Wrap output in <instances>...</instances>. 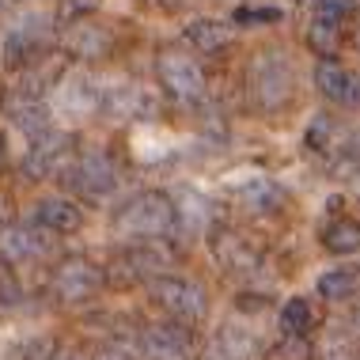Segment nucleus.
I'll list each match as a JSON object with an SVG mask.
<instances>
[{
  "label": "nucleus",
  "instance_id": "393cba45",
  "mask_svg": "<svg viewBox=\"0 0 360 360\" xmlns=\"http://www.w3.org/2000/svg\"><path fill=\"white\" fill-rule=\"evenodd\" d=\"M239 23H277L281 19V8H243L236 12Z\"/></svg>",
  "mask_w": 360,
  "mask_h": 360
},
{
  "label": "nucleus",
  "instance_id": "a878e982",
  "mask_svg": "<svg viewBox=\"0 0 360 360\" xmlns=\"http://www.w3.org/2000/svg\"><path fill=\"white\" fill-rule=\"evenodd\" d=\"M99 8H103V0H61V12L72 19H84V15L99 12Z\"/></svg>",
  "mask_w": 360,
  "mask_h": 360
},
{
  "label": "nucleus",
  "instance_id": "c85d7f7f",
  "mask_svg": "<svg viewBox=\"0 0 360 360\" xmlns=\"http://www.w3.org/2000/svg\"><path fill=\"white\" fill-rule=\"evenodd\" d=\"M345 103L360 106V76H349V87H345Z\"/></svg>",
  "mask_w": 360,
  "mask_h": 360
},
{
  "label": "nucleus",
  "instance_id": "2f4dec72",
  "mask_svg": "<svg viewBox=\"0 0 360 360\" xmlns=\"http://www.w3.org/2000/svg\"><path fill=\"white\" fill-rule=\"evenodd\" d=\"M239 307L243 311H258V307H266V296H239Z\"/></svg>",
  "mask_w": 360,
  "mask_h": 360
},
{
  "label": "nucleus",
  "instance_id": "7ed1b4c3",
  "mask_svg": "<svg viewBox=\"0 0 360 360\" xmlns=\"http://www.w3.org/2000/svg\"><path fill=\"white\" fill-rule=\"evenodd\" d=\"M50 288H53L57 304H69V307L72 304H87V300L103 288V269L95 266L91 258L72 255V258H65L61 266L53 269Z\"/></svg>",
  "mask_w": 360,
  "mask_h": 360
},
{
  "label": "nucleus",
  "instance_id": "1a4fd4ad",
  "mask_svg": "<svg viewBox=\"0 0 360 360\" xmlns=\"http://www.w3.org/2000/svg\"><path fill=\"white\" fill-rule=\"evenodd\" d=\"M137 349H141L144 360H193L190 338L182 334V330H171V326H148V330H141Z\"/></svg>",
  "mask_w": 360,
  "mask_h": 360
},
{
  "label": "nucleus",
  "instance_id": "f03ea898",
  "mask_svg": "<svg viewBox=\"0 0 360 360\" xmlns=\"http://www.w3.org/2000/svg\"><path fill=\"white\" fill-rule=\"evenodd\" d=\"M247 95H250V103H255L258 110H266V114H277V110L288 106V99H292V69L277 50H266V53H258L255 61H250Z\"/></svg>",
  "mask_w": 360,
  "mask_h": 360
},
{
  "label": "nucleus",
  "instance_id": "7c9ffc66",
  "mask_svg": "<svg viewBox=\"0 0 360 360\" xmlns=\"http://www.w3.org/2000/svg\"><path fill=\"white\" fill-rule=\"evenodd\" d=\"M50 360H84V356H80V349L61 345V349H53V356H50Z\"/></svg>",
  "mask_w": 360,
  "mask_h": 360
},
{
  "label": "nucleus",
  "instance_id": "f8f14e48",
  "mask_svg": "<svg viewBox=\"0 0 360 360\" xmlns=\"http://www.w3.org/2000/svg\"><path fill=\"white\" fill-rule=\"evenodd\" d=\"M236 201L250 212H274V209H281L285 193H281V186L269 179H247L243 186H236Z\"/></svg>",
  "mask_w": 360,
  "mask_h": 360
},
{
  "label": "nucleus",
  "instance_id": "cd10ccee",
  "mask_svg": "<svg viewBox=\"0 0 360 360\" xmlns=\"http://www.w3.org/2000/svg\"><path fill=\"white\" fill-rule=\"evenodd\" d=\"M53 356V345L50 342H34L31 349H27V360H50Z\"/></svg>",
  "mask_w": 360,
  "mask_h": 360
},
{
  "label": "nucleus",
  "instance_id": "6e6552de",
  "mask_svg": "<svg viewBox=\"0 0 360 360\" xmlns=\"http://www.w3.org/2000/svg\"><path fill=\"white\" fill-rule=\"evenodd\" d=\"M209 247H212V258H217L228 274H250L262 262V250L236 228H217L209 239Z\"/></svg>",
  "mask_w": 360,
  "mask_h": 360
},
{
  "label": "nucleus",
  "instance_id": "4be33fe9",
  "mask_svg": "<svg viewBox=\"0 0 360 360\" xmlns=\"http://www.w3.org/2000/svg\"><path fill=\"white\" fill-rule=\"evenodd\" d=\"M311 323H315V311L304 296H292L285 307H281V330L285 334H307Z\"/></svg>",
  "mask_w": 360,
  "mask_h": 360
},
{
  "label": "nucleus",
  "instance_id": "6ab92c4d",
  "mask_svg": "<svg viewBox=\"0 0 360 360\" xmlns=\"http://www.w3.org/2000/svg\"><path fill=\"white\" fill-rule=\"evenodd\" d=\"M0 247L8 258H34L42 255V239L31 228H0Z\"/></svg>",
  "mask_w": 360,
  "mask_h": 360
},
{
  "label": "nucleus",
  "instance_id": "f257e3e1",
  "mask_svg": "<svg viewBox=\"0 0 360 360\" xmlns=\"http://www.w3.org/2000/svg\"><path fill=\"white\" fill-rule=\"evenodd\" d=\"M174 220H179V209H174V201L167 193L160 190H144L137 193L133 201H125V205L114 212V231L125 239H137V243H148L155 236H167L174 228Z\"/></svg>",
  "mask_w": 360,
  "mask_h": 360
},
{
  "label": "nucleus",
  "instance_id": "412c9836",
  "mask_svg": "<svg viewBox=\"0 0 360 360\" xmlns=\"http://www.w3.org/2000/svg\"><path fill=\"white\" fill-rule=\"evenodd\" d=\"M212 345H217L228 360H255V338L239 326H224Z\"/></svg>",
  "mask_w": 360,
  "mask_h": 360
},
{
  "label": "nucleus",
  "instance_id": "aec40b11",
  "mask_svg": "<svg viewBox=\"0 0 360 360\" xmlns=\"http://www.w3.org/2000/svg\"><path fill=\"white\" fill-rule=\"evenodd\" d=\"M315 84H319V91L326 95V99H334V103H345V87H349V72L342 69L338 61H319V69H315Z\"/></svg>",
  "mask_w": 360,
  "mask_h": 360
},
{
  "label": "nucleus",
  "instance_id": "72a5a7b5",
  "mask_svg": "<svg viewBox=\"0 0 360 360\" xmlns=\"http://www.w3.org/2000/svg\"><path fill=\"white\" fill-rule=\"evenodd\" d=\"M356 330H360V311H356Z\"/></svg>",
  "mask_w": 360,
  "mask_h": 360
},
{
  "label": "nucleus",
  "instance_id": "dca6fc26",
  "mask_svg": "<svg viewBox=\"0 0 360 360\" xmlns=\"http://www.w3.org/2000/svg\"><path fill=\"white\" fill-rule=\"evenodd\" d=\"M323 247L330 255H360V220H334L323 231Z\"/></svg>",
  "mask_w": 360,
  "mask_h": 360
},
{
  "label": "nucleus",
  "instance_id": "5701e85b",
  "mask_svg": "<svg viewBox=\"0 0 360 360\" xmlns=\"http://www.w3.org/2000/svg\"><path fill=\"white\" fill-rule=\"evenodd\" d=\"M266 360H311V342H307V334H285L277 345H269Z\"/></svg>",
  "mask_w": 360,
  "mask_h": 360
},
{
  "label": "nucleus",
  "instance_id": "b1692460",
  "mask_svg": "<svg viewBox=\"0 0 360 360\" xmlns=\"http://www.w3.org/2000/svg\"><path fill=\"white\" fill-rule=\"evenodd\" d=\"M23 300V281L12 269V262L0 258V307H15Z\"/></svg>",
  "mask_w": 360,
  "mask_h": 360
},
{
  "label": "nucleus",
  "instance_id": "423d86ee",
  "mask_svg": "<svg viewBox=\"0 0 360 360\" xmlns=\"http://www.w3.org/2000/svg\"><path fill=\"white\" fill-rule=\"evenodd\" d=\"M72 167V141L61 137V133H42V137H34L31 152H27L23 160V171L31 174V179H57V174H65Z\"/></svg>",
  "mask_w": 360,
  "mask_h": 360
},
{
  "label": "nucleus",
  "instance_id": "ddd939ff",
  "mask_svg": "<svg viewBox=\"0 0 360 360\" xmlns=\"http://www.w3.org/2000/svg\"><path fill=\"white\" fill-rule=\"evenodd\" d=\"M122 266L129 269V281H141V277H163L167 274V255H163L160 247H152V243H141V247L125 250L122 255Z\"/></svg>",
  "mask_w": 360,
  "mask_h": 360
},
{
  "label": "nucleus",
  "instance_id": "20e7f679",
  "mask_svg": "<svg viewBox=\"0 0 360 360\" xmlns=\"http://www.w3.org/2000/svg\"><path fill=\"white\" fill-rule=\"evenodd\" d=\"M148 292H152L155 307H163L171 319H179V323H198V319L205 315V292L186 277L163 274L148 285Z\"/></svg>",
  "mask_w": 360,
  "mask_h": 360
},
{
  "label": "nucleus",
  "instance_id": "bb28decb",
  "mask_svg": "<svg viewBox=\"0 0 360 360\" xmlns=\"http://www.w3.org/2000/svg\"><path fill=\"white\" fill-rule=\"evenodd\" d=\"M349 12V0H319V15L323 19H334V23H342Z\"/></svg>",
  "mask_w": 360,
  "mask_h": 360
},
{
  "label": "nucleus",
  "instance_id": "2eb2a0df",
  "mask_svg": "<svg viewBox=\"0 0 360 360\" xmlns=\"http://www.w3.org/2000/svg\"><path fill=\"white\" fill-rule=\"evenodd\" d=\"M186 42L201 53H220L231 42V31L217 19H193V23H186Z\"/></svg>",
  "mask_w": 360,
  "mask_h": 360
},
{
  "label": "nucleus",
  "instance_id": "f3484780",
  "mask_svg": "<svg viewBox=\"0 0 360 360\" xmlns=\"http://www.w3.org/2000/svg\"><path fill=\"white\" fill-rule=\"evenodd\" d=\"M360 288V274L356 269H330V274L319 277V296L330 300V304H342Z\"/></svg>",
  "mask_w": 360,
  "mask_h": 360
},
{
  "label": "nucleus",
  "instance_id": "4468645a",
  "mask_svg": "<svg viewBox=\"0 0 360 360\" xmlns=\"http://www.w3.org/2000/svg\"><path fill=\"white\" fill-rule=\"evenodd\" d=\"M148 106L152 103H148V95H144L141 87H114V91L103 99V110H106L110 122H133V118H141Z\"/></svg>",
  "mask_w": 360,
  "mask_h": 360
},
{
  "label": "nucleus",
  "instance_id": "9b49d317",
  "mask_svg": "<svg viewBox=\"0 0 360 360\" xmlns=\"http://www.w3.org/2000/svg\"><path fill=\"white\" fill-rule=\"evenodd\" d=\"M34 217H38V224H42L46 231H53V236H69V231L80 228V205H72L69 198H46V201H38Z\"/></svg>",
  "mask_w": 360,
  "mask_h": 360
},
{
  "label": "nucleus",
  "instance_id": "0eeeda50",
  "mask_svg": "<svg viewBox=\"0 0 360 360\" xmlns=\"http://www.w3.org/2000/svg\"><path fill=\"white\" fill-rule=\"evenodd\" d=\"M65 179H69L84 198H106V193L118 186V167L110 163V155L87 152L80 160H72V167L65 171Z\"/></svg>",
  "mask_w": 360,
  "mask_h": 360
},
{
  "label": "nucleus",
  "instance_id": "a211bd4d",
  "mask_svg": "<svg viewBox=\"0 0 360 360\" xmlns=\"http://www.w3.org/2000/svg\"><path fill=\"white\" fill-rule=\"evenodd\" d=\"M338 42H342V23H334V19H323L315 15L307 27V46L315 50L319 57H334Z\"/></svg>",
  "mask_w": 360,
  "mask_h": 360
},
{
  "label": "nucleus",
  "instance_id": "473e14b6",
  "mask_svg": "<svg viewBox=\"0 0 360 360\" xmlns=\"http://www.w3.org/2000/svg\"><path fill=\"white\" fill-rule=\"evenodd\" d=\"M4 220H8V198L0 193V228H4Z\"/></svg>",
  "mask_w": 360,
  "mask_h": 360
},
{
  "label": "nucleus",
  "instance_id": "39448f33",
  "mask_svg": "<svg viewBox=\"0 0 360 360\" xmlns=\"http://www.w3.org/2000/svg\"><path fill=\"white\" fill-rule=\"evenodd\" d=\"M155 72H160L163 91H167L174 103H198L201 95H205V76H201V69L190 61V57L160 53V61H155Z\"/></svg>",
  "mask_w": 360,
  "mask_h": 360
},
{
  "label": "nucleus",
  "instance_id": "c756f323",
  "mask_svg": "<svg viewBox=\"0 0 360 360\" xmlns=\"http://www.w3.org/2000/svg\"><path fill=\"white\" fill-rule=\"evenodd\" d=\"M91 360H129V356H125L122 349H114V345H103V349H99V353H95Z\"/></svg>",
  "mask_w": 360,
  "mask_h": 360
},
{
  "label": "nucleus",
  "instance_id": "9d476101",
  "mask_svg": "<svg viewBox=\"0 0 360 360\" xmlns=\"http://www.w3.org/2000/svg\"><path fill=\"white\" fill-rule=\"evenodd\" d=\"M65 50L72 57H103L110 50V31H106L103 23H84V19H76L69 31H65Z\"/></svg>",
  "mask_w": 360,
  "mask_h": 360
}]
</instances>
